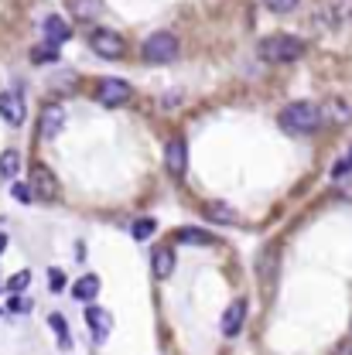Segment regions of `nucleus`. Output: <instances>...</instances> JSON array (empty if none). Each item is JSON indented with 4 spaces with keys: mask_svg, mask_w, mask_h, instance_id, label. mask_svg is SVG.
Wrapping results in <instances>:
<instances>
[{
    "mask_svg": "<svg viewBox=\"0 0 352 355\" xmlns=\"http://www.w3.org/2000/svg\"><path fill=\"white\" fill-rule=\"evenodd\" d=\"M69 7H72V14H76V17H83V21H92V17H96V14L103 10V0H72Z\"/></svg>",
    "mask_w": 352,
    "mask_h": 355,
    "instance_id": "obj_16",
    "label": "nucleus"
},
{
    "mask_svg": "<svg viewBox=\"0 0 352 355\" xmlns=\"http://www.w3.org/2000/svg\"><path fill=\"white\" fill-rule=\"evenodd\" d=\"M206 212H209V219L219 222V225H236V212H233L229 205H222V202H212Z\"/></svg>",
    "mask_w": 352,
    "mask_h": 355,
    "instance_id": "obj_17",
    "label": "nucleus"
},
{
    "mask_svg": "<svg viewBox=\"0 0 352 355\" xmlns=\"http://www.w3.org/2000/svg\"><path fill=\"white\" fill-rule=\"evenodd\" d=\"M89 48H92L99 58H124L127 42H124V35H117V31H110V28H96V31L89 35Z\"/></svg>",
    "mask_w": 352,
    "mask_h": 355,
    "instance_id": "obj_4",
    "label": "nucleus"
},
{
    "mask_svg": "<svg viewBox=\"0 0 352 355\" xmlns=\"http://www.w3.org/2000/svg\"><path fill=\"white\" fill-rule=\"evenodd\" d=\"M349 171H352V150L346 154V157H339V164L332 168V175H335V178H346Z\"/></svg>",
    "mask_w": 352,
    "mask_h": 355,
    "instance_id": "obj_27",
    "label": "nucleus"
},
{
    "mask_svg": "<svg viewBox=\"0 0 352 355\" xmlns=\"http://www.w3.org/2000/svg\"><path fill=\"white\" fill-rule=\"evenodd\" d=\"M151 266H154V277H158V280L171 277V273H175V250H171V246H158L154 257H151Z\"/></svg>",
    "mask_w": 352,
    "mask_h": 355,
    "instance_id": "obj_12",
    "label": "nucleus"
},
{
    "mask_svg": "<svg viewBox=\"0 0 352 355\" xmlns=\"http://www.w3.org/2000/svg\"><path fill=\"white\" fill-rule=\"evenodd\" d=\"M42 31H44V42H51V44H62L72 31H69V24L58 17V14H51V17H44V24H42Z\"/></svg>",
    "mask_w": 352,
    "mask_h": 355,
    "instance_id": "obj_13",
    "label": "nucleus"
},
{
    "mask_svg": "<svg viewBox=\"0 0 352 355\" xmlns=\"http://www.w3.org/2000/svg\"><path fill=\"white\" fill-rule=\"evenodd\" d=\"M3 250H7V236H0V253H3Z\"/></svg>",
    "mask_w": 352,
    "mask_h": 355,
    "instance_id": "obj_30",
    "label": "nucleus"
},
{
    "mask_svg": "<svg viewBox=\"0 0 352 355\" xmlns=\"http://www.w3.org/2000/svg\"><path fill=\"white\" fill-rule=\"evenodd\" d=\"M31 195L35 198H44V202H55L58 198V181H55V175L48 171V168H42V164H35L31 168Z\"/></svg>",
    "mask_w": 352,
    "mask_h": 355,
    "instance_id": "obj_6",
    "label": "nucleus"
},
{
    "mask_svg": "<svg viewBox=\"0 0 352 355\" xmlns=\"http://www.w3.org/2000/svg\"><path fill=\"white\" fill-rule=\"evenodd\" d=\"M65 130V110L62 106H44L42 116H38V133H42L44 140H51V137H58V133Z\"/></svg>",
    "mask_w": 352,
    "mask_h": 355,
    "instance_id": "obj_8",
    "label": "nucleus"
},
{
    "mask_svg": "<svg viewBox=\"0 0 352 355\" xmlns=\"http://www.w3.org/2000/svg\"><path fill=\"white\" fill-rule=\"evenodd\" d=\"M321 120H325L321 106H318V103H308V99L287 103V106L280 110V116H277V123H280L284 133H315L321 127Z\"/></svg>",
    "mask_w": 352,
    "mask_h": 355,
    "instance_id": "obj_1",
    "label": "nucleus"
},
{
    "mask_svg": "<svg viewBox=\"0 0 352 355\" xmlns=\"http://www.w3.org/2000/svg\"><path fill=\"white\" fill-rule=\"evenodd\" d=\"M328 7H332L335 21H349L352 17V0H328Z\"/></svg>",
    "mask_w": 352,
    "mask_h": 355,
    "instance_id": "obj_22",
    "label": "nucleus"
},
{
    "mask_svg": "<svg viewBox=\"0 0 352 355\" xmlns=\"http://www.w3.org/2000/svg\"><path fill=\"white\" fill-rule=\"evenodd\" d=\"M10 308H14V311H28L31 304H28V301H10Z\"/></svg>",
    "mask_w": 352,
    "mask_h": 355,
    "instance_id": "obj_29",
    "label": "nucleus"
},
{
    "mask_svg": "<svg viewBox=\"0 0 352 355\" xmlns=\"http://www.w3.org/2000/svg\"><path fill=\"white\" fill-rule=\"evenodd\" d=\"M0 116L10 127H21L24 123V99L17 92H0Z\"/></svg>",
    "mask_w": 352,
    "mask_h": 355,
    "instance_id": "obj_11",
    "label": "nucleus"
},
{
    "mask_svg": "<svg viewBox=\"0 0 352 355\" xmlns=\"http://www.w3.org/2000/svg\"><path fill=\"white\" fill-rule=\"evenodd\" d=\"M298 3L301 0H264V7L274 14H291V10H298Z\"/></svg>",
    "mask_w": 352,
    "mask_h": 355,
    "instance_id": "obj_23",
    "label": "nucleus"
},
{
    "mask_svg": "<svg viewBox=\"0 0 352 355\" xmlns=\"http://www.w3.org/2000/svg\"><path fill=\"white\" fill-rule=\"evenodd\" d=\"M321 113H328L335 123H346V120H352V106H346L342 99H332V103H328V110H321Z\"/></svg>",
    "mask_w": 352,
    "mask_h": 355,
    "instance_id": "obj_19",
    "label": "nucleus"
},
{
    "mask_svg": "<svg viewBox=\"0 0 352 355\" xmlns=\"http://www.w3.org/2000/svg\"><path fill=\"white\" fill-rule=\"evenodd\" d=\"M133 96V89H131V83H124V79H117V76H110V79H103L99 83V89H96V99L103 103V106H124L127 99Z\"/></svg>",
    "mask_w": 352,
    "mask_h": 355,
    "instance_id": "obj_5",
    "label": "nucleus"
},
{
    "mask_svg": "<svg viewBox=\"0 0 352 355\" xmlns=\"http://www.w3.org/2000/svg\"><path fill=\"white\" fill-rule=\"evenodd\" d=\"M10 195H14L17 202H31V198H35V195H31V184H24V181H14Z\"/></svg>",
    "mask_w": 352,
    "mask_h": 355,
    "instance_id": "obj_26",
    "label": "nucleus"
},
{
    "mask_svg": "<svg viewBox=\"0 0 352 355\" xmlns=\"http://www.w3.org/2000/svg\"><path fill=\"white\" fill-rule=\"evenodd\" d=\"M28 284H31V273H28V270H21V273H14V277L7 280V291H10V294H21Z\"/></svg>",
    "mask_w": 352,
    "mask_h": 355,
    "instance_id": "obj_24",
    "label": "nucleus"
},
{
    "mask_svg": "<svg viewBox=\"0 0 352 355\" xmlns=\"http://www.w3.org/2000/svg\"><path fill=\"white\" fill-rule=\"evenodd\" d=\"M175 239H178V243H188V246H212V243H216L209 232H202V229H192V225H188V229H178Z\"/></svg>",
    "mask_w": 352,
    "mask_h": 355,
    "instance_id": "obj_15",
    "label": "nucleus"
},
{
    "mask_svg": "<svg viewBox=\"0 0 352 355\" xmlns=\"http://www.w3.org/2000/svg\"><path fill=\"white\" fill-rule=\"evenodd\" d=\"M305 55V42L294 38V35H267L260 42V58L274 62V65H287V62H298Z\"/></svg>",
    "mask_w": 352,
    "mask_h": 355,
    "instance_id": "obj_2",
    "label": "nucleus"
},
{
    "mask_svg": "<svg viewBox=\"0 0 352 355\" xmlns=\"http://www.w3.org/2000/svg\"><path fill=\"white\" fill-rule=\"evenodd\" d=\"M48 280H51V291H62V287H65V277H62V270H51V273H48Z\"/></svg>",
    "mask_w": 352,
    "mask_h": 355,
    "instance_id": "obj_28",
    "label": "nucleus"
},
{
    "mask_svg": "<svg viewBox=\"0 0 352 355\" xmlns=\"http://www.w3.org/2000/svg\"><path fill=\"white\" fill-rule=\"evenodd\" d=\"M17 171H21V154H17V150H3V154H0V175L14 178Z\"/></svg>",
    "mask_w": 352,
    "mask_h": 355,
    "instance_id": "obj_18",
    "label": "nucleus"
},
{
    "mask_svg": "<svg viewBox=\"0 0 352 355\" xmlns=\"http://www.w3.org/2000/svg\"><path fill=\"white\" fill-rule=\"evenodd\" d=\"M55 58H58V44H51V42L38 44V48L31 51V62H35V65H42V62H55Z\"/></svg>",
    "mask_w": 352,
    "mask_h": 355,
    "instance_id": "obj_20",
    "label": "nucleus"
},
{
    "mask_svg": "<svg viewBox=\"0 0 352 355\" xmlns=\"http://www.w3.org/2000/svg\"><path fill=\"white\" fill-rule=\"evenodd\" d=\"M165 168H168V175L171 178H181L188 171V144L175 137L168 147H165Z\"/></svg>",
    "mask_w": 352,
    "mask_h": 355,
    "instance_id": "obj_7",
    "label": "nucleus"
},
{
    "mask_svg": "<svg viewBox=\"0 0 352 355\" xmlns=\"http://www.w3.org/2000/svg\"><path fill=\"white\" fill-rule=\"evenodd\" d=\"M86 321H89V331H92V338H96V342H106V338H110V331H113V314H110L106 308L89 304Z\"/></svg>",
    "mask_w": 352,
    "mask_h": 355,
    "instance_id": "obj_9",
    "label": "nucleus"
},
{
    "mask_svg": "<svg viewBox=\"0 0 352 355\" xmlns=\"http://www.w3.org/2000/svg\"><path fill=\"white\" fill-rule=\"evenodd\" d=\"M96 294H99V277H96V273H86V277H79V280L72 284V297H76V301H86L89 304Z\"/></svg>",
    "mask_w": 352,
    "mask_h": 355,
    "instance_id": "obj_14",
    "label": "nucleus"
},
{
    "mask_svg": "<svg viewBox=\"0 0 352 355\" xmlns=\"http://www.w3.org/2000/svg\"><path fill=\"white\" fill-rule=\"evenodd\" d=\"M243 321H246V301L236 297V301L226 308V314H222V335H226V338H236L240 328H243Z\"/></svg>",
    "mask_w": 352,
    "mask_h": 355,
    "instance_id": "obj_10",
    "label": "nucleus"
},
{
    "mask_svg": "<svg viewBox=\"0 0 352 355\" xmlns=\"http://www.w3.org/2000/svg\"><path fill=\"white\" fill-rule=\"evenodd\" d=\"M48 324L55 328V335H58L62 349H69V328H65V318H62V314H51V318H48Z\"/></svg>",
    "mask_w": 352,
    "mask_h": 355,
    "instance_id": "obj_21",
    "label": "nucleus"
},
{
    "mask_svg": "<svg viewBox=\"0 0 352 355\" xmlns=\"http://www.w3.org/2000/svg\"><path fill=\"white\" fill-rule=\"evenodd\" d=\"M178 51H181V44L171 31H158V35H151L147 42H144V58L147 62H158V65H168V62H175Z\"/></svg>",
    "mask_w": 352,
    "mask_h": 355,
    "instance_id": "obj_3",
    "label": "nucleus"
},
{
    "mask_svg": "<svg viewBox=\"0 0 352 355\" xmlns=\"http://www.w3.org/2000/svg\"><path fill=\"white\" fill-rule=\"evenodd\" d=\"M154 229H158V222H154V219H140V222H133V236H137V239H147V236H151Z\"/></svg>",
    "mask_w": 352,
    "mask_h": 355,
    "instance_id": "obj_25",
    "label": "nucleus"
}]
</instances>
